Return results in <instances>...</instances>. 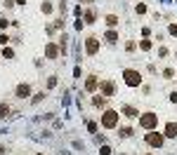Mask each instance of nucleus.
Instances as JSON below:
<instances>
[{"label": "nucleus", "instance_id": "obj_13", "mask_svg": "<svg viewBox=\"0 0 177 155\" xmlns=\"http://www.w3.org/2000/svg\"><path fill=\"white\" fill-rule=\"evenodd\" d=\"M9 110H12V108H9L7 103H0V118L5 120V118H7V115H9Z\"/></svg>", "mask_w": 177, "mask_h": 155}, {"label": "nucleus", "instance_id": "obj_14", "mask_svg": "<svg viewBox=\"0 0 177 155\" xmlns=\"http://www.w3.org/2000/svg\"><path fill=\"white\" fill-rule=\"evenodd\" d=\"M106 24H109L111 28L118 26V17H116V14H109V17H106Z\"/></svg>", "mask_w": 177, "mask_h": 155}, {"label": "nucleus", "instance_id": "obj_15", "mask_svg": "<svg viewBox=\"0 0 177 155\" xmlns=\"http://www.w3.org/2000/svg\"><path fill=\"white\" fill-rule=\"evenodd\" d=\"M40 12H43V14H52V5H50V2H43V5H40Z\"/></svg>", "mask_w": 177, "mask_h": 155}, {"label": "nucleus", "instance_id": "obj_25", "mask_svg": "<svg viewBox=\"0 0 177 155\" xmlns=\"http://www.w3.org/2000/svg\"><path fill=\"white\" fill-rule=\"evenodd\" d=\"M168 31H170V35H177V24H170Z\"/></svg>", "mask_w": 177, "mask_h": 155}, {"label": "nucleus", "instance_id": "obj_7", "mask_svg": "<svg viewBox=\"0 0 177 155\" xmlns=\"http://www.w3.org/2000/svg\"><path fill=\"white\" fill-rule=\"evenodd\" d=\"M99 89H102V96H114L116 94V85L114 82H102Z\"/></svg>", "mask_w": 177, "mask_h": 155}, {"label": "nucleus", "instance_id": "obj_24", "mask_svg": "<svg viewBox=\"0 0 177 155\" xmlns=\"http://www.w3.org/2000/svg\"><path fill=\"white\" fill-rule=\"evenodd\" d=\"M163 75H165V78H168V80H170V78L175 75V71H172V68H165V71H163Z\"/></svg>", "mask_w": 177, "mask_h": 155}, {"label": "nucleus", "instance_id": "obj_21", "mask_svg": "<svg viewBox=\"0 0 177 155\" xmlns=\"http://www.w3.org/2000/svg\"><path fill=\"white\" fill-rule=\"evenodd\" d=\"M104 101H106V96H102V99H99V96H95V99H92V103H95V106H104Z\"/></svg>", "mask_w": 177, "mask_h": 155}, {"label": "nucleus", "instance_id": "obj_20", "mask_svg": "<svg viewBox=\"0 0 177 155\" xmlns=\"http://www.w3.org/2000/svg\"><path fill=\"white\" fill-rule=\"evenodd\" d=\"M135 12H137V14H144V12H146V5H144V2H139V5L135 7Z\"/></svg>", "mask_w": 177, "mask_h": 155}, {"label": "nucleus", "instance_id": "obj_4", "mask_svg": "<svg viewBox=\"0 0 177 155\" xmlns=\"http://www.w3.org/2000/svg\"><path fill=\"white\" fill-rule=\"evenodd\" d=\"M116 125H118V113L116 110H104V115H102V127L104 129H114Z\"/></svg>", "mask_w": 177, "mask_h": 155}, {"label": "nucleus", "instance_id": "obj_6", "mask_svg": "<svg viewBox=\"0 0 177 155\" xmlns=\"http://www.w3.org/2000/svg\"><path fill=\"white\" fill-rule=\"evenodd\" d=\"M14 94H17L19 99H26V96H31V85H26V82H21V85H17V89H14Z\"/></svg>", "mask_w": 177, "mask_h": 155}, {"label": "nucleus", "instance_id": "obj_12", "mask_svg": "<svg viewBox=\"0 0 177 155\" xmlns=\"http://www.w3.org/2000/svg\"><path fill=\"white\" fill-rule=\"evenodd\" d=\"M123 113L128 115V118H139V113H137V110H135L132 106H125V108H123Z\"/></svg>", "mask_w": 177, "mask_h": 155}, {"label": "nucleus", "instance_id": "obj_17", "mask_svg": "<svg viewBox=\"0 0 177 155\" xmlns=\"http://www.w3.org/2000/svg\"><path fill=\"white\" fill-rule=\"evenodd\" d=\"M139 49H142V52H149V49H151V42H149V40H142V42H139Z\"/></svg>", "mask_w": 177, "mask_h": 155}, {"label": "nucleus", "instance_id": "obj_19", "mask_svg": "<svg viewBox=\"0 0 177 155\" xmlns=\"http://www.w3.org/2000/svg\"><path fill=\"white\" fill-rule=\"evenodd\" d=\"M2 56H5V59H12V56H14V52H12V49L5 45V49H2Z\"/></svg>", "mask_w": 177, "mask_h": 155}, {"label": "nucleus", "instance_id": "obj_26", "mask_svg": "<svg viewBox=\"0 0 177 155\" xmlns=\"http://www.w3.org/2000/svg\"><path fill=\"white\" fill-rule=\"evenodd\" d=\"M88 132H97V125L95 122H88Z\"/></svg>", "mask_w": 177, "mask_h": 155}, {"label": "nucleus", "instance_id": "obj_3", "mask_svg": "<svg viewBox=\"0 0 177 155\" xmlns=\"http://www.w3.org/2000/svg\"><path fill=\"white\" fill-rule=\"evenodd\" d=\"M123 80L128 87H139L142 85V75L137 73V71H132V68H125L123 71Z\"/></svg>", "mask_w": 177, "mask_h": 155}, {"label": "nucleus", "instance_id": "obj_8", "mask_svg": "<svg viewBox=\"0 0 177 155\" xmlns=\"http://www.w3.org/2000/svg\"><path fill=\"white\" fill-rule=\"evenodd\" d=\"M45 56H47V59H57V56H59V47L52 45V42H47V45H45Z\"/></svg>", "mask_w": 177, "mask_h": 155}, {"label": "nucleus", "instance_id": "obj_18", "mask_svg": "<svg viewBox=\"0 0 177 155\" xmlns=\"http://www.w3.org/2000/svg\"><path fill=\"white\" fill-rule=\"evenodd\" d=\"M121 136H123V139L132 136V129H130V127H123V129H121Z\"/></svg>", "mask_w": 177, "mask_h": 155}, {"label": "nucleus", "instance_id": "obj_10", "mask_svg": "<svg viewBox=\"0 0 177 155\" xmlns=\"http://www.w3.org/2000/svg\"><path fill=\"white\" fill-rule=\"evenodd\" d=\"M97 85H99L97 78H95V75H90L88 82H85V89H88V92H95V89H97Z\"/></svg>", "mask_w": 177, "mask_h": 155}, {"label": "nucleus", "instance_id": "obj_5", "mask_svg": "<svg viewBox=\"0 0 177 155\" xmlns=\"http://www.w3.org/2000/svg\"><path fill=\"white\" fill-rule=\"evenodd\" d=\"M85 49H88V54H97L99 52V38H88L85 40Z\"/></svg>", "mask_w": 177, "mask_h": 155}, {"label": "nucleus", "instance_id": "obj_16", "mask_svg": "<svg viewBox=\"0 0 177 155\" xmlns=\"http://www.w3.org/2000/svg\"><path fill=\"white\" fill-rule=\"evenodd\" d=\"M85 24H95V12H92V9L85 12Z\"/></svg>", "mask_w": 177, "mask_h": 155}, {"label": "nucleus", "instance_id": "obj_9", "mask_svg": "<svg viewBox=\"0 0 177 155\" xmlns=\"http://www.w3.org/2000/svg\"><path fill=\"white\" fill-rule=\"evenodd\" d=\"M163 134H165L168 139H177V122H168L165 129H163Z\"/></svg>", "mask_w": 177, "mask_h": 155}, {"label": "nucleus", "instance_id": "obj_11", "mask_svg": "<svg viewBox=\"0 0 177 155\" xmlns=\"http://www.w3.org/2000/svg\"><path fill=\"white\" fill-rule=\"evenodd\" d=\"M106 42H111V45H114V42H118V33H116V31H106Z\"/></svg>", "mask_w": 177, "mask_h": 155}, {"label": "nucleus", "instance_id": "obj_2", "mask_svg": "<svg viewBox=\"0 0 177 155\" xmlns=\"http://www.w3.org/2000/svg\"><path fill=\"white\" fill-rule=\"evenodd\" d=\"M156 125H158V115L156 113H142L139 115V127L142 129H156Z\"/></svg>", "mask_w": 177, "mask_h": 155}, {"label": "nucleus", "instance_id": "obj_27", "mask_svg": "<svg viewBox=\"0 0 177 155\" xmlns=\"http://www.w3.org/2000/svg\"><path fill=\"white\" fill-rule=\"evenodd\" d=\"M7 40H9V38L5 35V33H2V35H0V45H7Z\"/></svg>", "mask_w": 177, "mask_h": 155}, {"label": "nucleus", "instance_id": "obj_23", "mask_svg": "<svg viewBox=\"0 0 177 155\" xmlns=\"http://www.w3.org/2000/svg\"><path fill=\"white\" fill-rule=\"evenodd\" d=\"M43 96H45L43 92H40V94H33V99H31V101H33V103H40V101H43Z\"/></svg>", "mask_w": 177, "mask_h": 155}, {"label": "nucleus", "instance_id": "obj_28", "mask_svg": "<svg viewBox=\"0 0 177 155\" xmlns=\"http://www.w3.org/2000/svg\"><path fill=\"white\" fill-rule=\"evenodd\" d=\"M170 101H172V103H177V92H170Z\"/></svg>", "mask_w": 177, "mask_h": 155}, {"label": "nucleus", "instance_id": "obj_30", "mask_svg": "<svg viewBox=\"0 0 177 155\" xmlns=\"http://www.w3.org/2000/svg\"><path fill=\"white\" fill-rule=\"evenodd\" d=\"M35 155H43V153H35Z\"/></svg>", "mask_w": 177, "mask_h": 155}, {"label": "nucleus", "instance_id": "obj_1", "mask_svg": "<svg viewBox=\"0 0 177 155\" xmlns=\"http://www.w3.org/2000/svg\"><path fill=\"white\" fill-rule=\"evenodd\" d=\"M144 141H146L151 148H161L163 141H165V134H161V132H156V129H149V132L144 134Z\"/></svg>", "mask_w": 177, "mask_h": 155}, {"label": "nucleus", "instance_id": "obj_22", "mask_svg": "<svg viewBox=\"0 0 177 155\" xmlns=\"http://www.w3.org/2000/svg\"><path fill=\"white\" fill-rule=\"evenodd\" d=\"M99 153H102V155H111L114 150H111V146H102V148H99Z\"/></svg>", "mask_w": 177, "mask_h": 155}, {"label": "nucleus", "instance_id": "obj_29", "mask_svg": "<svg viewBox=\"0 0 177 155\" xmlns=\"http://www.w3.org/2000/svg\"><path fill=\"white\" fill-rule=\"evenodd\" d=\"M7 24H9L7 19H0V28H7Z\"/></svg>", "mask_w": 177, "mask_h": 155}]
</instances>
